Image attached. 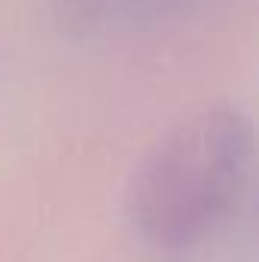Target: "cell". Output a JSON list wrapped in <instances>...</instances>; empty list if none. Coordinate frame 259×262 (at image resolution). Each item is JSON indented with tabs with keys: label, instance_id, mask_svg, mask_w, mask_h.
Here are the masks:
<instances>
[{
	"label": "cell",
	"instance_id": "1",
	"mask_svg": "<svg viewBox=\"0 0 259 262\" xmlns=\"http://www.w3.org/2000/svg\"><path fill=\"white\" fill-rule=\"evenodd\" d=\"M250 168V116L235 104L201 107L143 152L128 183L131 220L159 247H189L232 213Z\"/></svg>",
	"mask_w": 259,
	"mask_h": 262
}]
</instances>
